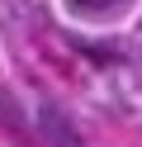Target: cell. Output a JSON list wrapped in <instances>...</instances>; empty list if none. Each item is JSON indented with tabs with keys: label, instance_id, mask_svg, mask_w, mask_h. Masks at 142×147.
Returning <instances> with one entry per match:
<instances>
[{
	"label": "cell",
	"instance_id": "cell-1",
	"mask_svg": "<svg viewBox=\"0 0 142 147\" xmlns=\"http://www.w3.org/2000/svg\"><path fill=\"white\" fill-rule=\"evenodd\" d=\"M76 10H85V14H109V10H118V5H128V0H71Z\"/></svg>",
	"mask_w": 142,
	"mask_h": 147
}]
</instances>
